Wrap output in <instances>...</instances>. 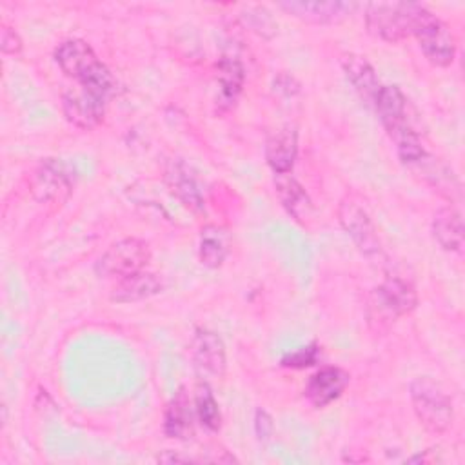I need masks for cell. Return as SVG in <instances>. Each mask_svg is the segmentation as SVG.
I'll return each instance as SVG.
<instances>
[{"label":"cell","mask_w":465,"mask_h":465,"mask_svg":"<svg viewBox=\"0 0 465 465\" xmlns=\"http://www.w3.org/2000/svg\"><path fill=\"white\" fill-rule=\"evenodd\" d=\"M372 107L385 131L407 122V98L398 85H381Z\"/></svg>","instance_id":"44dd1931"},{"label":"cell","mask_w":465,"mask_h":465,"mask_svg":"<svg viewBox=\"0 0 465 465\" xmlns=\"http://www.w3.org/2000/svg\"><path fill=\"white\" fill-rule=\"evenodd\" d=\"M216 80H218V96H216V104L222 111L231 109L243 87V80H245V73H243V65L240 62L238 56L234 54H223L218 60L216 65Z\"/></svg>","instance_id":"9a60e30c"},{"label":"cell","mask_w":465,"mask_h":465,"mask_svg":"<svg viewBox=\"0 0 465 465\" xmlns=\"http://www.w3.org/2000/svg\"><path fill=\"white\" fill-rule=\"evenodd\" d=\"M227 234L218 225H205L200 232L198 256L202 265L216 269L225 262L227 256Z\"/></svg>","instance_id":"603a6c76"},{"label":"cell","mask_w":465,"mask_h":465,"mask_svg":"<svg viewBox=\"0 0 465 465\" xmlns=\"http://www.w3.org/2000/svg\"><path fill=\"white\" fill-rule=\"evenodd\" d=\"M338 222L347 236L354 242L358 251L372 263L383 262L385 252L378 231L367 211L352 198H345L338 205Z\"/></svg>","instance_id":"8992f818"},{"label":"cell","mask_w":465,"mask_h":465,"mask_svg":"<svg viewBox=\"0 0 465 465\" xmlns=\"http://www.w3.org/2000/svg\"><path fill=\"white\" fill-rule=\"evenodd\" d=\"M418 305V294L411 282L396 274L387 278L374 289V307L387 318H398L409 314Z\"/></svg>","instance_id":"ba28073f"},{"label":"cell","mask_w":465,"mask_h":465,"mask_svg":"<svg viewBox=\"0 0 465 465\" xmlns=\"http://www.w3.org/2000/svg\"><path fill=\"white\" fill-rule=\"evenodd\" d=\"M347 385H349V374L343 369L323 367L309 378L303 389V394L311 405H314L316 409H322L332 403L336 398H340Z\"/></svg>","instance_id":"4fadbf2b"},{"label":"cell","mask_w":465,"mask_h":465,"mask_svg":"<svg viewBox=\"0 0 465 465\" xmlns=\"http://www.w3.org/2000/svg\"><path fill=\"white\" fill-rule=\"evenodd\" d=\"M54 62L69 78L76 80L82 89L109 100L116 82L107 65L96 56L93 47L80 38H69L54 49Z\"/></svg>","instance_id":"6da1fadb"},{"label":"cell","mask_w":465,"mask_h":465,"mask_svg":"<svg viewBox=\"0 0 465 465\" xmlns=\"http://www.w3.org/2000/svg\"><path fill=\"white\" fill-rule=\"evenodd\" d=\"M104 98L85 91H65L62 96V111L69 124L80 129H93L96 127L105 113Z\"/></svg>","instance_id":"8fae6325"},{"label":"cell","mask_w":465,"mask_h":465,"mask_svg":"<svg viewBox=\"0 0 465 465\" xmlns=\"http://www.w3.org/2000/svg\"><path fill=\"white\" fill-rule=\"evenodd\" d=\"M414 2H372L365 5V27L369 35L383 42H401L412 35Z\"/></svg>","instance_id":"3957f363"},{"label":"cell","mask_w":465,"mask_h":465,"mask_svg":"<svg viewBox=\"0 0 465 465\" xmlns=\"http://www.w3.org/2000/svg\"><path fill=\"white\" fill-rule=\"evenodd\" d=\"M158 461H163V463H182V461H191L189 456H180L173 450H167L165 454H160L158 456Z\"/></svg>","instance_id":"f1b7e54d"},{"label":"cell","mask_w":465,"mask_h":465,"mask_svg":"<svg viewBox=\"0 0 465 465\" xmlns=\"http://www.w3.org/2000/svg\"><path fill=\"white\" fill-rule=\"evenodd\" d=\"M0 47H2L4 54L18 56L22 53V49H24L22 38L11 25H5V24L2 25V29H0Z\"/></svg>","instance_id":"4316f807"},{"label":"cell","mask_w":465,"mask_h":465,"mask_svg":"<svg viewBox=\"0 0 465 465\" xmlns=\"http://www.w3.org/2000/svg\"><path fill=\"white\" fill-rule=\"evenodd\" d=\"M245 24L249 25V29H252L254 33H258L260 36L271 38L276 33V24L272 20V16L260 5L254 7H247L245 15H242Z\"/></svg>","instance_id":"d4e9b609"},{"label":"cell","mask_w":465,"mask_h":465,"mask_svg":"<svg viewBox=\"0 0 465 465\" xmlns=\"http://www.w3.org/2000/svg\"><path fill=\"white\" fill-rule=\"evenodd\" d=\"M463 220L454 207H443L436 211L432 218V234L436 242L450 252H461L463 249Z\"/></svg>","instance_id":"ffe728a7"},{"label":"cell","mask_w":465,"mask_h":465,"mask_svg":"<svg viewBox=\"0 0 465 465\" xmlns=\"http://www.w3.org/2000/svg\"><path fill=\"white\" fill-rule=\"evenodd\" d=\"M278 7L287 15L307 24H336L351 16L358 9V4L345 2V0H329V2L289 0V2H280Z\"/></svg>","instance_id":"9c48e42d"},{"label":"cell","mask_w":465,"mask_h":465,"mask_svg":"<svg viewBox=\"0 0 465 465\" xmlns=\"http://www.w3.org/2000/svg\"><path fill=\"white\" fill-rule=\"evenodd\" d=\"M298 153V134L291 125L276 129L265 142V160L274 174L291 173Z\"/></svg>","instance_id":"5bb4252c"},{"label":"cell","mask_w":465,"mask_h":465,"mask_svg":"<svg viewBox=\"0 0 465 465\" xmlns=\"http://www.w3.org/2000/svg\"><path fill=\"white\" fill-rule=\"evenodd\" d=\"M318 347L316 345H309L303 349H298L294 352H289L282 358V365L283 367H291V369H305L311 367L318 361Z\"/></svg>","instance_id":"484cf974"},{"label":"cell","mask_w":465,"mask_h":465,"mask_svg":"<svg viewBox=\"0 0 465 465\" xmlns=\"http://www.w3.org/2000/svg\"><path fill=\"white\" fill-rule=\"evenodd\" d=\"M191 354L196 369L203 374L214 378H222L225 374V345L216 332L198 329L191 341Z\"/></svg>","instance_id":"7c38bea8"},{"label":"cell","mask_w":465,"mask_h":465,"mask_svg":"<svg viewBox=\"0 0 465 465\" xmlns=\"http://www.w3.org/2000/svg\"><path fill=\"white\" fill-rule=\"evenodd\" d=\"M194 411L198 416V421L202 423V427H205L211 432H216L222 425V414H220V407L218 401L211 391V387L202 381L196 387V394H194Z\"/></svg>","instance_id":"cb8c5ba5"},{"label":"cell","mask_w":465,"mask_h":465,"mask_svg":"<svg viewBox=\"0 0 465 465\" xmlns=\"http://www.w3.org/2000/svg\"><path fill=\"white\" fill-rule=\"evenodd\" d=\"M151 262V249L140 238L114 242L94 263V272L105 280H122L145 271Z\"/></svg>","instance_id":"5b68a950"},{"label":"cell","mask_w":465,"mask_h":465,"mask_svg":"<svg viewBox=\"0 0 465 465\" xmlns=\"http://www.w3.org/2000/svg\"><path fill=\"white\" fill-rule=\"evenodd\" d=\"M274 187L278 200L282 207L289 213V216H292L296 222L305 223L312 214V202L305 193L303 185L289 173H285L274 176Z\"/></svg>","instance_id":"2e32d148"},{"label":"cell","mask_w":465,"mask_h":465,"mask_svg":"<svg viewBox=\"0 0 465 465\" xmlns=\"http://www.w3.org/2000/svg\"><path fill=\"white\" fill-rule=\"evenodd\" d=\"M162 291V280L147 271L122 278L111 291V300L116 303H133L151 298Z\"/></svg>","instance_id":"ac0fdd59"},{"label":"cell","mask_w":465,"mask_h":465,"mask_svg":"<svg viewBox=\"0 0 465 465\" xmlns=\"http://www.w3.org/2000/svg\"><path fill=\"white\" fill-rule=\"evenodd\" d=\"M163 432L173 440H189L194 432L193 425V409L189 396L180 389L169 401L163 412Z\"/></svg>","instance_id":"d6986e66"},{"label":"cell","mask_w":465,"mask_h":465,"mask_svg":"<svg viewBox=\"0 0 465 465\" xmlns=\"http://www.w3.org/2000/svg\"><path fill=\"white\" fill-rule=\"evenodd\" d=\"M409 394L414 414L427 430L441 434L450 427L454 420L452 401L438 381L429 376L416 378L411 381Z\"/></svg>","instance_id":"7a4b0ae2"},{"label":"cell","mask_w":465,"mask_h":465,"mask_svg":"<svg viewBox=\"0 0 465 465\" xmlns=\"http://www.w3.org/2000/svg\"><path fill=\"white\" fill-rule=\"evenodd\" d=\"M412 36L425 58L436 67H447L456 56V40L449 27L432 15L427 7L418 4L412 18Z\"/></svg>","instance_id":"277c9868"},{"label":"cell","mask_w":465,"mask_h":465,"mask_svg":"<svg viewBox=\"0 0 465 465\" xmlns=\"http://www.w3.org/2000/svg\"><path fill=\"white\" fill-rule=\"evenodd\" d=\"M341 67L360 98L365 100V104L374 105V100L381 89L374 67L360 54H345L341 58Z\"/></svg>","instance_id":"e0dca14e"},{"label":"cell","mask_w":465,"mask_h":465,"mask_svg":"<svg viewBox=\"0 0 465 465\" xmlns=\"http://www.w3.org/2000/svg\"><path fill=\"white\" fill-rule=\"evenodd\" d=\"M391 140L394 142L396 153L400 160L407 165H420L427 158V151L423 147V142L420 134L409 125V122H403L391 131H387Z\"/></svg>","instance_id":"7402d4cb"},{"label":"cell","mask_w":465,"mask_h":465,"mask_svg":"<svg viewBox=\"0 0 465 465\" xmlns=\"http://www.w3.org/2000/svg\"><path fill=\"white\" fill-rule=\"evenodd\" d=\"M274 432L272 416L265 409H256L254 412V434L258 441H269Z\"/></svg>","instance_id":"83f0119b"},{"label":"cell","mask_w":465,"mask_h":465,"mask_svg":"<svg viewBox=\"0 0 465 465\" xmlns=\"http://www.w3.org/2000/svg\"><path fill=\"white\" fill-rule=\"evenodd\" d=\"M163 180L169 187V191L176 196V200L187 207L193 213H202L205 203H203V194L198 185L196 176L193 174L191 167L180 160V158H171L163 165Z\"/></svg>","instance_id":"30bf717a"},{"label":"cell","mask_w":465,"mask_h":465,"mask_svg":"<svg viewBox=\"0 0 465 465\" xmlns=\"http://www.w3.org/2000/svg\"><path fill=\"white\" fill-rule=\"evenodd\" d=\"M31 191L40 202L62 203L73 191V176L60 160L45 158L33 173Z\"/></svg>","instance_id":"52a82bcc"}]
</instances>
